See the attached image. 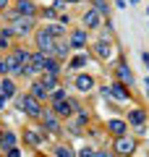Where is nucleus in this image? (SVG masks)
Instances as JSON below:
<instances>
[{"mask_svg": "<svg viewBox=\"0 0 149 157\" xmlns=\"http://www.w3.org/2000/svg\"><path fill=\"white\" fill-rule=\"evenodd\" d=\"M47 32H50V34H52V37L58 39V37H63V34H66V26H63L60 21H52V24H50V26H47Z\"/></svg>", "mask_w": 149, "mask_h": 157, "instance_id": "25", "label": "nucleus"}, {"mask_svg": "<svg viewBox=\"0 0 149 157\" xmlns=\"http://www.w3.org/2000/svg\"><path fill=\"white\" fill-rule=\"evenodd\" d=\"M44 73H52V76L60 73V63H58V58H52V55L44 58Z\"/></svg>", "mask_w": 149, "mask_h": 157, "instance_id": "20", "label": "nucleus"}, {"mask_svg": "<svg viewBox=\"0 0 149 157\" xmlns=\"http://www.w3.org/2000/svg\"><path fill=\"white\" fill-rule=\"evenodd\" d=\"M37 47L42 55H52V50H55V37L47 32V26L37 32Z\"/></svg>", "mask_w": 149, "mask_h": 157, "instance_id": "1", "label": "nucleus"}, {"mask_svg": "<svg viewBox=\"0 0 149 157\" xmlns=\"http://www.w3.org/2000/svg\"><path fill=\"white\" fill-rule=\"evenodd\" d=\"M11 16L16 18V26H11L13 34H21V37H24V34L32 32V26H34V18L32 16H18V13H11Z\"/></svg>", "mask_w": 149, "mask_h": 157, "instance_id": "6", "label": "nucleus"}, {"mask_svg": "<svg viewBox=\"0 0 149 157\" xmlns=\"http://www.w3.org/2000/svg\"><path fill=\"white\" fill-rule=\"evenodd\" d=\"M105 97H115V100L126 102V100H128V92H126V84H113V86H107V89H105Z\"/></svg>", "mask_w": 149, "mask_h": 157, "instance_id": "9", "label": "nucleus"}, {"mask_svg": "<svg viewBox=\"0 0 149 157\" xmlns=\"http://www.w3.org/2000/svg\"><path fill=\"white\" fill-rule=\"evenodd\" d=\"M44 58H47V55H42V52H32V55H29V60L24 63L21 73H26V76H34V73L44 71Z\"/></svg>", "mask_w": 149, "mask_h": 157, "instance_id": "2", "label": "nucleus"}, {"mask_svg": "<svg viewBox=\"0 0 149 157\" xmlns=\"http://www.w3.org/2000/svg\"><path fill=\"white\" fill-rule=\"evenodd\" d=\"M0 139H3V134H0Z\"/></svg>", "mask_w": 149, "mask_h": 157, "instance_id": "42", "label": "nucleus"}, {"mask_svg": "<svg viewBox=\"0 0 149 157\" xmlns=\"http://www.w3.org/2000/svg\"><path fill=\"white\" fill-rule=\"evenodd\" d=\"M94 157H113V155H107V152H94Z\"/></svg>", "mask_w": 149, "mask_h": 157, "instance_id": "34", "label": "nucleus"}, {"mask_svg": "<svg viewBox=\"0 0 149 157\" xmlns=\"http://www.w3.org/2000/svg\"><path fill=\"white\" fill-rule=\"evenodd\" d=\"M3 105H6V97H0V110H3Z\"/></svg>", "mask_w": 149, "mask_h": 157, "instance_id": "40", "label": "nucleus"}, {"mask_svg": "<svg viewBox=\"0 0 149 157\" xmlns=\"http://www.w3.org/2000/svg\"><path fill=\"white\" fill-rule=\"evenodd\" d=\"M52 107H55L58 118H68V115H73V113H78V105L71 102V100H58V102H52Z\"/></svg>", "mask_w": 149, "mask_h": 157, "instance_id": "5", "label": "nucleus"}, {"mask_svg": "<svg viewBox=\"0 0 149 157\" xmlns=\"http://www.w3.org/2000/svg\"><path fill=\"white\" fill-rule=\"evenodd\" d=\"M29 89H32L29 94H32L34 100H39V102H42V100H47V97H50V92H47V89L42 86V81H34V84L29 86Z\"/></svg>", "mask_w": 149, "mask_h": 157, "instance_id": "16", "label": "nucleus"}, {"mask_svg": "<svg viewBox=\"0 0 149 157\" xmlns=\"http://www.w3.org/2000/svg\"><path fill=\"white\" fill-rule=\"evenodd\" d=\"M68 45H71L73 50H81V47H86V32H81V29L71 32V37H68Z\"/></svg>", "mask_w": 149, "mask_h": 157, "instance_id": "10", "label": "nucleus"}, {"mask_svg": "<svg viewBox=\"0 0 149 157\" xmlns=\"http://www.w3.org/2000/svg\"><path fill=\"white\" fill-rule=\"evenodd\" d=\"M34 11H37V8H34L32 0H18L16 3V13L18 16H34Z\"/></svg>", "mask_w": 149, "mask_h": 157, "instance_id": "14", "label": "nucleus"}, {"mask_svg": "<svg viewBox=\"0 0 149 157\" xmlns=\"http://www.w3.org/2000/svg\"><path fill=\"white\" fill-rule=\"evenodd\" d=\"M26 60H29V52L26 50H16V52H11V55L6 58V68L11 73H21V68H24Z\"/></svg>", "mask_w": 149, "mask_h": 157, "instance_id": "3", "label": "nucleus"}, {"mask_svg": "<svg viewBox=\"0 0 149 157\" xmlns=\"http://www.w3.org/2000/svg\"><path fill=\"white\" fill-rule=\"evenodd\" d=\"M3 8H8V0H0V11H3Z\"/></svg>", "mask_w": 149, "mask_h": 157, "instance_id": "37", "label": "nucleus"}, {"mask_svg": "<svg viewBox=\"0 0 149 157\" xmlns=\"http://www.w3.org/2000/svg\"><path fill=\"white\" fill-rule=\"evenodd\" d=\"M107 128H110L115 136H123V134H126V128H128V123H126V121H120V118H113L110 123H107Z\"/></svg>", "mask_w": 149, "mask_h": 157, "instance_id": "19", "label": "nucleus"}, {"mask_svg": "<svg viewBox=\"0 0 149 157\" xmlns=\"http://www.w3.org/2000/svg\"><path fill=\"white\" fill-rule=\"evenodd\" d=\"M92 8L99 13V16H107V13H110V6H107V0H92Z\"/></svg>", "mask_w": 149, "mask_h": 157, "instance_id": "24", "label": "nucleus"}, {"mask_svg": "<svg viewBox=\"0 0 149 157\" xmlns=\"http://www.w3.org/2000/svg\"><path fill=\"white\" fill-rule=\"evenodd\" d=\"M118 76H120V81L126 86H133V81H136V78H133V73H131V68L126 66V63H120V66H118Z\"/></svg>", "mask_w": 149, "mask_h": 157, "instance_id": "15", "label": "nucleus"}, {"mask_svg": "<svg viewBox=\"0 0 149 157\" xmlns=\"http://www.w3.org/2000/svg\"><path fill=\"white\" fill-rule=\"evenodd\" d=\"M115 152H118V155H131V152H136V141L128 139L126 134L115 136Z\"/></svg>", "mask_w": 149, "mask_h": 157, "instance_id": "7", "label": "nucleus"}, {"mask_svg": "<svg viewBox=\"0 0 149 157\" xmlns=\"http://www.w3.org/2000/svg\"><path fill=\"white\" fill-rule=\"evenodd\" d=\"M42 123H44V128L50 131V134H60V123H58V118L52 115V113H42Z\"/></svg>", "mask_w": 149, "mask_h": 157, "instance_id": "12", "label": "nucleus"}, {"mask_svg": "<svg viewBox=\"0 0 149 157\" xmlns=\"http://www.w3.org/2000/svg\"><path fill=\"white\" fill-rule=\"evenodd\" d=\"M0 47H8V39L3 37V34H0Z\"/></svg>", "mask_w": 149, "mask_h": 157, "instance_id": "33", "label": "nucleus"}, {"mask_svg": "<svg viewBox=\"0 0 149 157\" xmlns=\"http://www.w3.org/2000/svg\"><path fill=\"white\" fill-rule=\"evenodd\" d=\"M66 3L68 6H76V3H81V0H66Z\"/></svg>", "mask_w": 149, "mask_h": 157, "instance_id": "38", "label": "nucleus"}, {"mask_svg": "<svg viewBox=\"0 0 149 157\" xmlns=\"http://www.w3.org/2000/svg\"><path fill=\"white\" fill-rule=\"evenodd\" d=\"M73 86H76L81 94H86V92H92V89H94V78L89 76V73H78V76L73 78Z\"/></svg>", "mask_w": 149, "mask_h": 157, "instance_id": "8", "label": "nucleus"}, {"mask_svg": "<svg viewBox=\"0 0 149 157\" xmlns=\"http://www.w3.org/2000/svg\"><path fill=\"white\" fill-rule=\"evenodd\" d=\"M6 152H8V157H18V155H21V152H18L16 147H11V149H6Z\"/></svg>", "mask_w": 149, "mask_h": 157, "instance_id": "32", "label": "nucleus"}, {"mask_svg": "<svg viewBox=\"0 0 149 157\" xmlns=\"http://www.w3.org/2000/svg\"><path fill=\"white\" fill-rule=\"evenodd\" d=\"M94 52H97V58H102V60H110L113 58V45L107 39H99L97 45H94Z\"/></svg>", "mask_w": 149, "mask_h": 157, "instance_id": "11", "label": "nucleus"}, {"mask_svg": "<svg viewBox=\"0 0 149 157\" xmlns=\"http://www.w3.org/2000/svg\"><path fill=\"white\" fill-rule=\"evenodd\" d=\"M68 42H63V39H55V50H52V58H66L68 55Z\"/></svg>", "mask_w": 149, "mask_h": 157, "instance_id": "21", "label": "nucleus"}, {"mask_svg": "<svg viewBox=\"0 0 149 157\" xmlns=\"http://www.w3.org/2000/svg\"><path fill=\"white\" fill-rule=\"evenodd\" d=\"M55 157H76V152L68 147H55Z\"/></svg>", "mask_w": 149, "mask_h": 157, "instance_id": "29", "label": "nucleus"}, {"mask_svg": "<svg viewBox=\"0 0 149 157\" xmlns=\"http://www.w3.org/2000/svg\"><path fill=\"white\" fill-rule=\"evenodd\" d=\"M128 123H133L139 128V126H144L147 123V115H144V110H139V107H133L131 113H128Z\"/></svg>", "mask_w": 149, "mask_h": 157, "instance_id": "18", "label": "nucleus"}, {"mask_svg": "<svg viewBox=\"0 0 149 157\" xmlns=\"http://www.w3.org/2000/svg\"><path fill=\"white\" fill-rule=\"evenodd\" d=\"M66 6H68L66 0H55V3H52V8H55V11H63V8H66Z\"/></svg>", "mask_w": 149, "mask_h": 157, "instance_id": "31", "label": "nucleus"}, {"mask_svg": "<svg viewBox=\"0 0 149 157\" xmlns=\"http://www.w3.org/2000/svg\"><path fill=\"white\" fill-rule=\"evenodd\" d=\"M86 63H89L86 55H76V58H71V68H84Z\"/></svg>", "mask_w": 149, "mask_h": 157, "instance_id": "27", "label": "nucleus"}, {"mask_svg": "<svg viewBox=\"0 0 149 157\" xmlns=\"http://www.w3.org/2000/svg\"><path fill=\"white\" fill-rule=\"evenodd\" d=\"M131 3H139V0H131Z\"/></svg>", "mask_w": 149, "mask_h": 157, "instance_id": "41", "label": "nucleus"}, {"mask_svg": "<svg viewBox=\"0 0 149 157\" xmlns=\"http://www.w3.org/2000/svg\"><path fill=\"white\" fill-rule=\"evenodd\" d=\"M8 68H6V60H0V73H6Z\"/></svg>", "mask_w": 149, "mask_h": 157, "instance_id": "36", "label": "nucleus"}, {"mask_svg": "<svg viewBox=\"0 0 149 157\" xmlns=\"http://www.w3.org/2000/svg\"><path fill=\"white\" fill-rule=\"evenodd\" d=\"M50 100H52V102H58V100H68V97H66V89H60V86H55V89L50 92Z\"/></svg>", "mask_w": 149, "mask_h": 157, "instance_id": "28", "label": "nucleus"}, {"mask_svg": "<svg viewBox=\"0 0 149 157\" xmlns=\"http://www.w3.org/2000/svg\"><path fill=\"white\" fill-rule=\"evenodd\" d=\"M39 81H42V86H44L47 92H52V89L58 86V76H52V73H44V76L39 78Z\"/></svg>", "mask_w": 149, "mask_h": 157, "instance_id": "22", "label": "nucleus"}, {"mask_svg": "<svg viewBox=\"0 0 149 157\" xmlns=\"http://www.w3.org/2000/svg\"><path fill=\"white\" fill-rule=\"evenodd\" d=\"M141 60H144V66L149 68V55H147V52H144V55H141Z\"/></svg>", "mask_w": 149, "mask_h": 157, "instance_id": "35", "label": "nucleus"}, {"mask_svg": "<svg viewBox=\"0 0 149 157\" xmlns=\"http://www.w3.org/2000/svg\"><path fill=\"white\" fill-rule=\"evenodd\" d=\"M99 21H102V16H99L94 8L84 13V26H86V29H97V26H99Z\"/></svg>", "mask_w": 149, "mask_h": 157, "instance_id": "13", "label": "nucleus"}, {"mask_svg": "<svg viewBox=\"0 0 149 157\" xmlns=\"http://www.w3.org/2000/svg\"><path fill=\"white\" fill-rule=\"evenodd\" d=\"M18 107H21V110L26 113V115H32V118H39V115H42L39 100H34L32 94H29V97H21V100H18Z\"/></svg>", "mask_w": 149, "mask_h": 157, "instance_id": "4", "label": "nucleus"}, {"mask_svg": "<svg viewBox=\"0 0 149 157\" xmlns=\"http://www.w3.org/2000/svg\"><path fill=\"white\" fill-rule=\"evenodd\" d=\"M24 139H26L29 144H42L44 136H42V134H37V131H26V134H24Z\"/></svg>", "mask_w": 149, "mask_h": 157, "instance_id": "26", "label": "nucleus"}, {"mask_svg": "<svg viewBox=\"0 0 149 157\" xmlns=\"http://www.w3.org/2000/svg\"><path fill=\"white\" fill-rule=\"evenodd\" d=\"M0 147H3V149L16 147V134H13V131H6V134H3V139H0Z\"/></svg>", "mask_w": 149, "mask_h": 157, "instance_id": "23", "label": "nucleus"}, {"mask_svg": "<svg viewBox=\"0 0 149 157\" xmlns=\"http://www.w3.org/2000/svg\"><path fill=\"white\" fill-rule=\"evenodd\" d=\"M13 94H16V84H13L11 78H3V81H0V97H6V100H11Z\"/></svg>", "mask_w": 149, "mask_h": 157, "instance_id": "17", "label": "nucleus"}, {"mask_svg": "<svg viewBox=\"0 0 149 157\" xmlns=\"http://www.w3.org/2000/svg\"><path fill=\"white\" fill-rule=\"evenodd\" d=\"M76 157H94V149L84 147V149H78V152H76Z\"/></svg>", "mask_w": 149, "mask_h": 157, "instance_id": "30", "label": "nucleus"}, {"mask_svg": "<svg viewBox=\"0 0 149 157\" xmlns=\"http://www.w3.org/2000/svg\"><path fill=\"white\" fill-rule=\"evenodd\" d=\"M144 86H147V97H149V78H147V81H144Z\"/></svg>", "mask_w": 149, "mask_h": 157, "instance_id": "39", "label": "nucleus"}]
</instances>
